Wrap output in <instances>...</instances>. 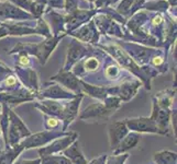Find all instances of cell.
Returning a JSON list of instances; mask_svg holds the SVG:
<instances>
[{
	"label": "cell",
	"mask_w": 177,
	"mask_h": 164,
	"mask_svg": "<svg viewBox=\"0 0 177 164\" xmlns=\"http://www.w3.org/2000/svg\"><path fill=\"white\" fill-rule=\"evenodd\" d=\"M132 126L136 129V130H145V131H149V130H152V131H155L154 129V125L151 121L146 119H138L132 121Z\"/></svg>",
	"instance_id": "1"
},
{
	"label": "cell",
	"mask_w": 177,
	"mask_h": 164,
	"mask_svg": "<svg viewBox=\"0 0 177 164\" xmlns=\"http://www.w3.org/2000/svg\"><path fill=\"white\" fill-rule=\"evenodd\" d=\"M136 141H138V137H136L135 135H129L121 142L118 152L119 151H124V150H127V149H129V148H131V147H133L136 144Z\"/></svg>",
	"instance_id": "2"
},
{
	"label": "cell",
	"mask_w": 177,
	"mask_h": 164,
	"mask_svg": "<svg viewBox=\"0 0 177 164\" xmlns=\"http://www.w3.org/2000/svg\"><path fill=\"white\" fill-rule=\"evenodd\" d=\"M124 132H125V128L122 124H115V129H113V131H111V137H112V140L113 142H117L119 139H121L123 137Z\"/></svg>",
	"instance_id": "3"
},
{
	"label": "cell",
	"mask_w": 177,
	"mask_h": 164,
	"mask_svg": "<svg viewBox=\"0 0 177 164\" xmlns=\"http://www.w3.org/2000/svg\"><path fill=\"white\" fill-rule=\"evenodd\" d=\"M106 112L107 109L105 107H102L101 105H92L88 109H86L83 117H85V116H95V115H102Z\"/></svg>",
	"instance_id": "4"
},
{
	"label": "cell",
	"mask_w": 177,
	"mask_h": 164,
	"mask_svg": "<svg viewBox=\"0 0 177 164\" xmlns=\"http://www.w3.org/2000/svg\"><path fill=\"white\" fill-rule=\"evenodd\" d=\"M99 66V62H98L97 59L95 58H89L88 60H86L85 62V67H86V70H89V71H92V70H96Z\"/></svg>",
	"instance_id": "5"
},
{
	"label": "cell",
	"mask_w": 177,
	"mask_h": 164,
	"mask_svg": "<svg viewBox=\"0 0 177 164\" xmlns=\"http://www.w3.org/2000/svg\"><path fill=\"white\" fill-rule=\"evenodd\" d=\"M63 82L67 87H71L73 89H75V87H76V79L73 76H71V74H66V76L63 77Z\"/></svg>",
	"instance_id": "6"
},
{
	"label": "cell",
	"mask_w": 177,
	"mask_h": 164,
	"mask_svg": "<svg viewBox=\"0 0 177 164\" xmlns=\"http://www.w3.org/2000/svg\"><path fill=\"white\" fill-rule=\"evenodd\" d=\"M107 74L109 77H112V76H117L118 74V69L115 67H110L108 68V70H107Z\"/></svg>",
	"instance_id": "7"
},
{
	"label": "cell",
	"mask_w": 177,
	"mask_h": 164,
	"mask_svg": "<svg viewBox=\"0 0 177 164\" xmlns=\"http://www.w3.org/2000/svg\"><path fill=\"white\" fill-rule=\"evenodd\" d=\"M47 123H48V126H56L57 125V121L55 119H48L47 120Z\"/></svg>",
	"instance_id": "8"
},
{
	"label": "cell",
	"mask_w": 177,
	"mask_h": 164,
	"mask_svg": "<svg viewBox=\"0 0 177 164\" xmlns=\"http://www.w3.org/2000/svg\"><path fill=\"white\" fill-rule=\"evenodd\" d=\"M161 22H162V19L159 18V17L154 19V24H159V23H161Z\"/></svg>",
	"instance_id": "9"
},
{
	"label": "cell",
	"mask_w": 177,
	"mask_h": 164,
	"mask_svg": "<svg viewBox=\"0 0 177 164\" xmlns=\"http://www.w3.org/2000/svg\"><path fill=\"white\" fill-rule=\"evenodd\" d=\"M161 62H162V58H155L154 59V64L155 65H159V64H161Z\"/></svg>",
	"instance_id": "10"
},
{
	"label": "cell",
	"mask_w": 177,
	"mask_h": 164,
	"mask_svg": "<svg viewBox=\"0 0 177 164\" xmlns=\"http://www.w3.org/2000/svg\"><path fill=\"white\" fill-rule=\"evenodd\" d=\"M7 83H8V84H13V83H15V79H13V78H9V79L7 80Z\"/></svg>",
	"instance_id": "11"
},
{
	"label": "cell",
	"mask_w": 177,
	"mask_h": 164,
	"mask_svg": "<svg viewBox=\"0 0 177 164\" xmlns=\"http://www.w3.org/2000/svg\"><path fill=\"white\" fill-rule=\"evenodd\" d=\"M21 62H22V64H28L29 60H28L27 57H22V58H21Z\"/></svg>",
	"instance_id": "12"
}]
</instances>
